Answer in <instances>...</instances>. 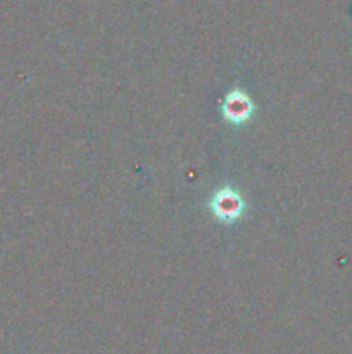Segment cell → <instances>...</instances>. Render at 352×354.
Instances as JSON below:
<instances>
[{
  "label": "cell",
  "instance_id": "obj_1",
  "mask_svg": "<svg viewBox=\"0 0 352 354\" xmlns=\"http://www.w3.org/2000/svg\"><path fill=\"white\" fill-rule=\"evenodd\" d=\"M209 207L213 216L221 223H233L242 216L245 209V201L240 194L231 187L216 190L209 201Z\"/></svg>",
  "mask_w": 352,
  "mask_h": 354
},
{
  "label": "cell",
  "instance_id": "obj_2",
  "mask_svg": "<svg viewBox=\"0 0 352 354\" xmlns=\"http://www.w3.org/2000/svg\"><path fill=\"white\" fill-rule=\"evenodd\" d=\"M254 102L247 92L240 88H233L226 93L223 104H221V114L224 120L231 124H244L254 114Z\"/></svg>",
  "mask_w": 352,
  "mask_h": 354
}]
</instances>
